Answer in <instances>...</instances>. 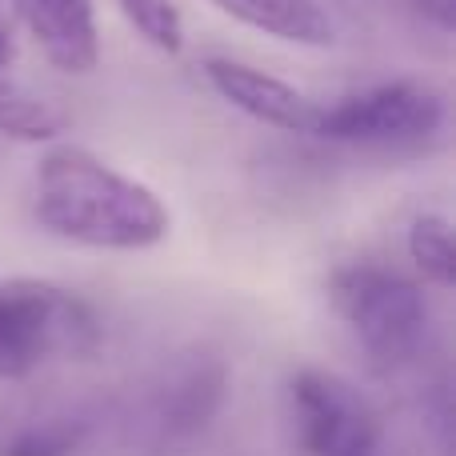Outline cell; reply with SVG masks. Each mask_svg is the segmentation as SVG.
<instances>
[{
	"instance_id": "obj_1",
	"label": "cell",
	"mask_w": 456,
	"mask_h": 456,
	"mask_svg": "<svg viewBox=\"0 0 456 456\" xmlns=\"http://www.w3.org/2000/svg\"><path fill=\"white\" fill-rule=\"evenodd\" d=\"M32 216L56 240L101 252H141L168 236L165 200L80 144H56L32 181Z\"/></svg>"
},
{
	"instance_id": "obj_2",
	"label": "cell",
	"mask_w": 456,
	"mask_h": 456,
	"mask_svg": "<svg viewBox=\"0 0 456 456\" xmlns=\"http://www.w3.org/2000/svg\"><path fill=\"white\" fill-rule=\"evenodd\" d=\"M96 337V316L77 292L37 276L0 281V380L32 377L53 356L88 353Z\"/></svg>"
},
{
	"instance_id": "obj_3",
	"label": "cell",
	"mask_w": 456,
	"mask_h": 456,
	"mask_svg": "<svg viewBox=\"0 0 456 456\" xmlns=\"http://www.w3.org/2000/svg\"><path fill=\"white\" fill-rule=\"evenodd\" d=\"M329 300L364 353L380 364H404L425 348L428 300L417 281L372 260L340 265L329 276Z\"/></svg>"
},
{
	"instance_id": "obj_4",
	"label": "cell",
	"mask_w": 456,
	"mask_h": 456,
	"mask_svg": "<svg viewBox=\"0 0 456 456\" xmlns=\"http://www.w3.org/2000/svg\"><path fill=\"white\" fill-rule=\"evenodd\" d=\"M444 125V96L425 80H385L340 96L316 117L313 136L361 149H401L436 136Z\"/></svg>"
},
{
	"instance_id": "obj_5",
	"label": "cell",
	"mask_w": 456,
	"mask_h": 456,
	"mask_svg": "<svg viewBox=\"0 0 456 456\" xmlns=\"http://www.w3.org/2000/svg\"><path fill=\"white\" fill-rule=\"evenodd\" d=\"M289 420L305 456H377L380 449L377 409L329 369H300L289 380Z\"/></svg>"
},
{
	"instance_id": "obj_6",
	"label": "cell",
	"mask_w": 456,
	"mask_h": 456,
	"mask_svg": "<svg viewBox=\"0 0 456 456\" xmlns=\"http://www.w3.org/2000/svg\"><path fill=\"white\" fill-rule=\"evenodd\" d=\"M200 69H205V80L213 85V93L224 104H232L236 112H244L248 120L281 128V133L313 136L321 104L308 93H300L297 85L273 77V72L252 69L244 61H228V56H208Z\"/></svg>"
},
{
	"instance_id": "obj_7",
	"label": "cell",
	"mask_w": 456,
	"mask_h": 456,
	"mask_svg": "<svg viewBox=\"0 0 456 456\" xmlns=\"http://www.w3.org/2000/svg\"><path fill=\"white\" fill-rule=\"evenodd\" d=\"M8 12L56 72L88 77L101 64L96 0H8Z\"/></svg>"
},
{
	"instance_id": "obj_8",
	"label": "cell",
	"mask_w": 456,
	"mask_h": 456,
	"mask_svg": "<svg viewBox=\"0 0 456 456\" xmlns=\"http://www.w3.org/2000/svg\"><path fill=\"white\" fill-rule=\"evenodd\" d=\"M228 393V372L221 361H189L168 377L157 396V428L173 441L197 436L221 412Z\"/></svg>"
},
{
	"instance_id": "obj_9",
	"label": "cell",
	"mask_w": 456,
	"mask_h": 456,
	"mask_svg": "<svg viewBox=\"0 0 456 456\" xmlns=\"http://www.w3.org/2000/svg\"><path fill=\"white\" fill-rule=\"evenodd\" d=\"M208 4L244 28H256L284 45L324 48L337 40V24L321 0H208Z\"/></svg>"
},
{
	"instance_id": "obj_10",
	"label": "cell",
	"mask_w": 456,
	"mask_h": 456,
	"mask_svg": "<svg viewBox=\"0 0 456 456\" xmlns=\"http://www.w3.org/2000/svg\"><path fill=\"white\" fill-rule=\"evenodd\" d=\"M69 128V109L56 96L20 80H0V133L24 144H45Z\"/></svg>"
},
{
	"instance_id": "obj_11",
	"label": "cell",
	"mask_w": 456,
	"mask_h": 456,
	"mask_svg": "<svg viewBox=\"0 0 456 456\" xmlns=\"http://www.w3.org/2000/svg\"><path fill=\"white\" fill-rule=\"evenodd\" d=\"M409 260L433 281L436 289H452L456 284V248H452V228L441 213H420L412 216L409 236H404Z\"/></svg>"
},
{
	"instance_id": "obj_12",
	"label": "cell",
	"mask_w": 456,
	"mask_h": 456,
	"mask_svg": "<svg viewBox=\"0 0 456 456\" xmlns=\"http://www.w3.org/2000/svg\"><path fill=\"white\" fill-rule=\"evenodd\" d=\"M117 8L136 28V37L144 45H152L157 53L176 56L184 48V16L176 8V0H117Z\"/></svg>"
},
{
	"instance_id": "obj_13",
	"label": "cell",
	"mask_w": 456,
	"mask_h": 456,
	"mask_svg": "<svg viewBox=\"0 0 456 456\" xmlns=\"http://www.w3.org/2000/svg\"><path fill=\"white\" fill-rule=\"evenodd\" d=\"M80 441H85V425L56 417V420H40V425L20 428L0 456H77Z\"/></svg>"
},
{
	"instance_id": "obj_14",
	"label": "cell",
	"mask_w": 456,
	"mask_h": 456,
	"mask_svg": "<svg viewBox=\"0 0 456 456\" xmlns=\"http://www.w3.org/2000/svg\"><path fill=\"white\" fill-rule=\"evenodd\" d=\"M412 8H417L428 24H436L441 32L456 28V0H412Z\"/></svg>"
},
{
	"instance_id": "obj_15",
	"label": "cell",
	"mask_w": 456,
	"mask_h": 456,
	"mask_svg": "<svg viewBox=\"0 0 456 456\" xmlns=\"http://www.w3.org/2000/svg\"><path fill=\"white\" fill-rule=\"evenodd\" d=\"M12 48H16V20L8 12V0H0V72L12 61Z\"/></svg>"
}]
</instances>
